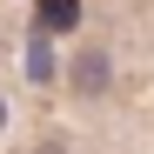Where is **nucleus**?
Listing matches in <instances>:
<instances>
[{
    "label": "nucleus",
    "mask_w": 154,
    "mask_h": 154,
    "mask_svg": "<svg viewBox=\"0 0 154 154\" xmlns=\"http://www.w3.org/2000/svg\"><path fill=\"white\" fill-rule=\"evenodd\" d=\"M74 81H81V87L94 94L100 81H107V60H100V54H81V60H74Z\"/></svg>",
    "instance_id": "obj_2"
},
{
    "label": "nucleus",
    "mask_w": 154,
    "mask_h": 154,
    "mask_svg": "<svg viewBox=\"0 0 154 154\" xmlns=\"http://www.w3.org/2000/svg\"><path fill=\"white\" fill-rule=\"evenodd\" d=\"M34 154H67V147H60V141H40V147H34Z\"/></svg>",
    "instance_id": "obj_3"
},
{
    "label": "nucleus",
    "mask_w": 154,
    "mask_h": 154,
    "mask_svg": "<svg viewBox=\"0 0 154 154\" xmlns=\"http://www.w3.org/2000/svg\"><path fill=\"white\" fill-rule=\"evenodd\" d=\"M40 20H47L54 34H67L74 20H81V0H40Z\"/></svg>",
    "instance_id": "obj_1"
}]
</instances>
